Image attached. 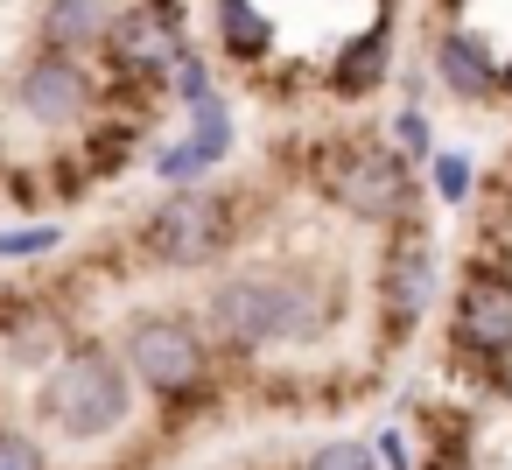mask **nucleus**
<instances>
[{
    "instance_id": "nucleus-1",
    "label": "nucleus",
    "mask_w": 512,
    "mask_h": 470,
    "mask_svg": "<svg viewBox=\"0 0 512 470\" xmlns=\"http://www.w3.org/2000/svg\"><path fill=\"white\" fill-rule=\"evenodd\" d=\"M330 323V302L309 281L281 274H239L211 295V330L232 351H267V344H309Z\"/></svg>"
},
{
    "instance_id": "nucleus-2",
    "label": "nucleus",
    "mask_w": 512,
    "mask_h": 470,
    "mask_svg": "<svg viewBox=\"0 0 512 470\" xmlns=\"http://www.w3.org/2000/svg\"><path fill=\"white\" fill-rule=\"evenodd\" d=\"M43 421L57 428V435H71V442H99V435H113L120 421H127V407H134V386H127V372H120V358H106V351H71V358H57V372L43 379Z\"/></svg>"
},
{
    "instance_id": "nucleus-3",
    "label": "nucleus",
    "mask_w": 512,
    "mask_h": 470,
    "mask_svg": "<svg viewBox=\"0 0 512 470\" xmlns=\"http://www.w3.org/2000/svg\"><path fill=\"white\" fill-rule=\"evenodd\" d=\"M316 183H323L344 211H358V218H393V211L407 204V169H400V155H386V148H372V141H344V148L316 155Z\"/></svg>"
},
{
    "instance_id": "nucleus-4",
    "label": "nucleus",
    "mask_w": 512,
    "mask_h": 470,
    "mask_svg": "<svg viewBox=\"0 0 512 470\" xmlns=\"http://www.w3.org/2000/svg\"><path fill=\"white\" fill-rule=\"evenodd\" d=\"M225 246H232V204L211 197V190H183L176 183V197L148 218V253L169 260V267H204Z\"/></svg>"
},
{
    "instance_id": "nucleus-5",
    "label": "nucleus",
    "mask_w": 512,
    "mask_h": 470,
    "mask_svg": "<svg viewBox=\"0 0 512 470\" xmlns=\"http://www.w3.org/2000/svg\"><path fill=\"white\" fill-rule=\"evenodd\" d=\"M127 365L148 393H190L204 379V330L190 316H134Z\"/></svg>"
},
{
    "instance_id": "nucleus-6",
    "label": "nucleus",
    "mask_w": 512,
    "mask_h": 470,
    "mask_svg": "<svg viewBox=\"0 0 512 470\" xmlns=\"http://www.w3.org/2000/svg\"><path fill=\"white\" fill-rule=\"evenodd\" d=\"M15 106H22L36 127H71V120H85V106H92V78H85V64H78L71 50H50V57H36V64L15 78Z\"/></svg>"
},
{
    "instance_id": "nucleus-7",
    "label": "nucleus",
    "mask_w": 512,
    "mask_h": 470,
    "mask_svg": "<svg viewBox=\"0 0 512 470\" xmlns=\"http://www.w3.org/2000/svg\"><path fill=\"white\" fill-rule=\"evenodd\" d=\"M456 344L463 358H505L512 351V281L470 274L456 295Z\"/></svg>"
},
{
    "instance_id": "nucleus-8",
    "label": "nucleus",
    "mask_w": 512,
    "mask_h": 470,
    "mask_svg": "<svg viewBox=\"0 0 512 470\" xmlns=\"http://www.w3.org/2000/svg\"><path fill=\"white\" fill-rule=\"evenodd\" d=\"M106 36H113L120 71H134V78H162L183 57V36H176V8H169V0H155V8H127Z\"/></svg>"
},
{
    "instance_id": "nucleus-9",
    "label": "nucleus",
    "mask_w": 512,
    "mask_h": 470,
    "mask_svg": "<svg viewBox=\"0 0 512 470\" xmlns=\"http://www.w3.org/2000/svg\"><path fill=\"white\" fill-rule=\"evenodd\" d=\"M197 127H190V141H176V148H162V162H155V176L162 183H190V176H204L211 162H225V148H232V113L218 106V99H197V113H190Z\"/></svg>"
},
{
    "instance_id": "nucleus-10",
    "label": "nucleus",
    "mask_w": 512,
    "mask_h": 470,
    "mask_svg": "<svg viewBox=\"0 0 512 470\" xmlns=\"http://www.w3.org/2000/svg\"><path fill=\"white\" fill-rule=\"evenodd\" d=\"M435 64H442V85L456 92V99H491L498 92V64H491V50L477 43V36H442V50H435Z\"/></svg>"
},
{
    "instance_id": "nucleus-11",
    "label": "nucleus",
    "mask_w": 512,
    "mask_h": 470,
    "mask_svg": "<svg viewBox=\"0 0 512 470\" xmlns=\"http://www.w3.org/2000/svg\"><path fill=\"white\" fill-rule=\"evenodd\" d=\"M428 295H435V267H428V253L400 246V253H393V267H386V323H393V330L421 323Z\"/></svg>"
},
{
    "instance_id": "nucleus-12",
    "label": "nucleus",
    "mask_w": 512,
    "mask_h": 470,
    "mask_svg": "<svg viewBox=\"0 0 512 470\" xmlns=\"http://www.w3.org/2000/svg\"><path fill=\"white\" fill-rule=\"evenodd\" d=\"M106 36V8L99 0H50L43 8V43L50 50H92Z\"/></svg>"
},
{
    "instance_id": "nucleus-13",
    "label": "nucleus",
    "mask_w": 512,
    "mask_h": 470,
    "mask_svg": "<svg viewBox=\"0 0 512 470\" xmlns=\"http://www.w3.org/2000/svg\"><path fill=\"white\" fill-rule=\"evenodd\" d=\"M218 29H225V50L239 64H260L274 50V22L253 8V0H218Z\"/></svg>"
},
{
    "instance_id": "nucleus-14",
    "label": "nucleus",
    "mask_w": 512,
    "mask_h": 470,
    "mask_svg": "<svg viewBox=\"0 0 512 470\" xmlns=\"http://www.w3.org/2000/svg\"><path fill=\"white\" fill-rule=\"evenodd\" d=\"M344 99H365V92H379L386 85V29H372L365 43H351L344 57H337V78H330Z\"/></svg>"
},
{
    "instance_id": "nucleus-15",
    "label": "nucleus",
    "mask_w": 512,
    "mask_h": 470,
    "mask_svg": "<svg viewBox=\"0 0 512 470\" xmlns=\"http://www.w3.org/2000/svg\"><path fill=\"white\" fill-rule=\"evenodd\" d=\"M57 225H15V232H0V260H36V253H57Z\"/></svg>"
},
{
    "instance_id": "nucleus-16",
    "label": "nucleus",
    "mask_w": 512,
    "mask_h": 470,
    "mask_svg": "<svg viewBox=\"0 0 512 470\" xmlns=\"http://www.w3.org/2000/svg\"><path fill=\"white\" fill-rule=\"evenodd\" d=\"M435 197L463 204L470 197V155H435Z\"/></svg>"
},
{
    "instance_id": "nucleus-17",
    "label": "nucleus",
    "mask_w": 512,
    "mask_h": 470,
    "mask_svg": "<svg viewBox=\"0 0 512 470\" xmlns=\"http://www.w3.org/2000/svg\"><path fill=\"white\" fill-rule=\"evenodd\" d=\"M309 470H379V456L365 442H330L323 456H309Z\"/></svg>"
},
{
    "instance_id": "nucleus-18",
    "label": "nucleus",
    "mask_w": 512,
    "mask_h": 470,
    "mask_svg": "<svg viewBox=\"0 0 512 470\" xmlns=\"http://www.w3.org/2000/svg\"><path fill=\"white\" fill-rule=\"evenodd\" d=\"M0 470H50V456L29 442V435H15V428H0Z\"/></svg>"
},
{
    "instance_id": "nucleus-19",
    "label": "nucleus",
    "mask_w": 512,
    "mask_h": 470,
    "mask_svg": "<svg viewBox=\"0 0 512 470\" xmlns=\"http://www.w3.org/2000/svg\"><path fill=\"white\" fill-rule=\"evenodd\" d=\"M176 92H183V99H190V106H197V99H211V71H204V64H197V57H190V50H183V57H176Z\"/></svg>"
},
{
    "instance_id": "nucleus-20",
    "label": "nucleus",
    "mask_w": 512,
    "mask_h": 470,
    "mask_svg": "<svg viewBox=\"0 0 512 470\" xmlns=\"http://www.w3.org/2000/svg\"><path fill=\"white\" fill-rule=\"evenodd\" d=\"M393 141H400L407 155H428V113H421V106H407V113L393 120Z\"/></svg>"
},
{
    "instance_id": "nucleus-21",
    "label": "nucleus",
    "mask_w": 512,
    "mask_h": 470,
    "mask_svg": "<svg viewBox=\"0 0 512 470\" xmlns=\"http://www.w3.org/2000/svg\"><path fill=\"white\" fill-rule=\"evenodd\" d=\"M498 85H505V92H512V64H498Z\"/></svg>"
}]
</instances>
